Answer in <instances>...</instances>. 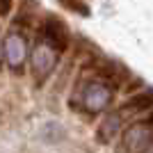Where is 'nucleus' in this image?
<instances>
[{
	"label": "nucleus",
	"instance_id": "obj_1",
	"mask_svg": "<svg viewBox=\"0 0 153 153\" xmlns=\"http://www.w3.org/2000/svg\"><path fill=\"white\" fill-rule=\"evenodd\" d=\"M57 57L59 53L53 48L46 39H39L37 44L32 46V53H30V69L37 78V82H44L46 78L51 76L55 66H57Z\"/></svg>",
	"mask_w": 153,
	"mask_h": 153
},
{
	"label": "nucleus",
	"instance_id": "obj_2",
	"mask_svg": "<svg viewBox=\"0 0 153 153\" xmlns=\"http://www.w3.org/2000/svg\"><path fill=\"white\" fill-rule=\"evenodd\" d=\"M112 98H114V91H112V87H110L108 82H103V80H91V82H87L85 89H82V96H80L82 110L89 112V114H101V112H105V110L110 108Z\"/></svg>",
	"mask_w": 153,
	"mask_h": 153
},
{
	"label": "nucleus",
	"instance_id": "obj_3",
	"mask_svg": "<svg viewBox=\"0 0 153 153\" xmlns=\"http://www.w3.org/2000/svg\"><path fill=\"white\" fill-rule=\"evenodd\" d=\"M2 55H5L7 66L14 71V73H23V66L27 62V41L21 32L12 30L7 32L5 39H2Z\"/></svg>",
	"mask_w": 153,
	"mask_h": 153
},
{
	"label": "nucleus",
	"instance_id": "obj_4",
	"mask_svg": "<svg viewBox=\"0 0 153 153\" xmlns=\"http://www.w3.org/2000/svg\"><path fill=\"white\" fill-rule=\"evenodd\" d=\"M123 149L128 153H146L149 146L153 144V123L151 121H140L133 123L123 133Z\"/></svg>",
	"mask_w": 153,
	"mask_h": 153
},
{
	"label": "nucleus",
	"instance_id": "obj_5",
	"mask_svg": "<svg viewBox=\"0 0 153 153\" xmlns=\"http://www.w3.org/2000/svg\"><path fill=\"white\" fill-rule=\"evenodd\" d=\"M44 39L57 53L69 48V30H66V25H64L59 19H55V16H51V19L44 23Z\"/></svg>",
	"mask_w": 153,
	"mask_h": 153
},
{
	"label": "nucleus",
	"instance_id": "obj_6",
	"mask_svg": "<svg viewBox=\"0 0 153 153\" xmlns=\"http://www.w3.org/2000/svg\"><path fill=\"white\" fill-rule=\"evenodd\" d=\"M121 117H123L121 112H110V114L103 117V123L98 126V142L108 144V142L121 130Z\"/></svg>",
	"mask_w": 153,
	"mask_h": 153
},
{
	"label": "nucleus",
	"instance_id": "obj_7",
	"mask_svg": "<svg viewBox=\"0 0 153 153\" xmlns=\"http://www.w3.org/2000/svg\"><path fill=\"white\" fill-rule=\"evenodd\" d=\"M153 108V89H146L142 94H135L130 101L123 105L126 112H144V110Z\"/></svg>",
	"mask_w": 153,
	"mask_h": 153
},
{
	"label": "nucleus",
	"instance_id": "obj_8",
	"mask_svg": "<svg viewBox=\"0 0 153 153\" xmlns=\"http://www.w3.org/2000/svg\"><path fill=\"white\" fill-rule=\"evenodd\" d=\"M12 5H14V0H0V16H7L12 12Z\"/></svg>",
	"mask_w": 153,
	"mask_h": 153
},
{
	"label": "nucleus",
	"instance_id": "obj_9",
	"mask_svg": "<svg viewBox=\"0 0 153 153\" xmlns=\"http://www.w3.org/2000/svg\"><path fill=\"white\" fill-rule=\"evenodd\" d=\"M0 57H2V59H5V55H2V44H0Z\"/></svg>",
	"mask_w": 153,
	"mask_h": 153
}]
</instances>
